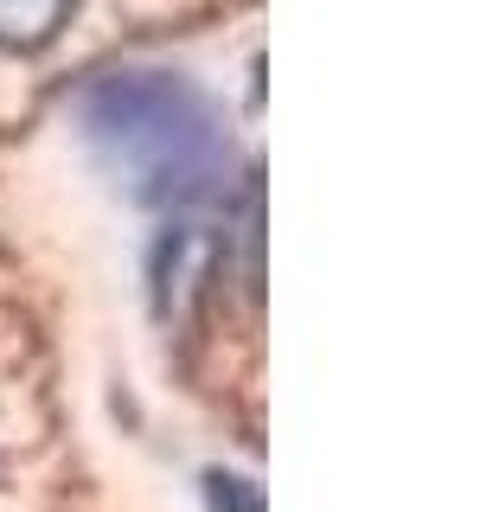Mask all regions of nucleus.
Wrapping results in <instances>:
<instances>
[{
    "label": "nucleus",
    "instance_id": "nucleus-1",
    "mask_svg": "<svg viewBox=\"0 0 480 512\" xmlns=\"http://www.w3.org/2000/svg\"><path fill=\"white\" fill-rule=\"evenodd\" d=\"M84 122L141 199H192L224 167V128L192 84L167 71H116L90 90Z\"/></svg>",
    "mask_w": 480,
    "mask_h": 512
},
{
    "label": "nucleus",
    "instance_id": "nucleus-2",
    "mask_svg": "<svg viewBox=\"0 0 480 512\" xmlns=\"http://www.w3.org/2000/svg\"><path fill=\"white\" fill-rule=\"evenodd\" d=\"M77 0H0V45L7 52H39L45 39H58Z\"/></svg>",
    "mask_w": 480,
    "mask_h": 512
}]
</instances>
